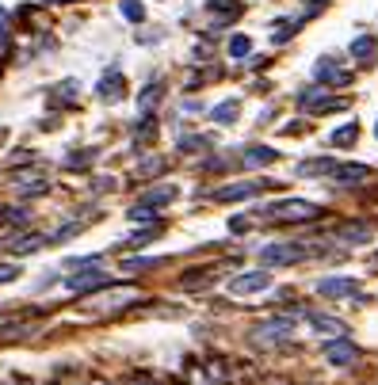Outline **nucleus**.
<instances>
[{"instance_id": "obj_24", "label": "nucleus", "mask_w": 378, "mask_h": 385, "mask_svg": "<svg viewBox=\"0 0 378 385\" xmlns=\"http://www.w3.org/2000/svg\"><path fill=\"white\" fill-rule=\"evenodd\" d=\"M248 46H252V43H248L245 35H237V38L229 43V54H233V57H245V54H248Z\"/></svg>"}, {"instance_id": "obj_20", "label": "nucleus", "mask_w": 378, "mask_h": 385, "mask_svg": "<svg viewBox=\"0 0 378 385\" xmlns=\"http://www.w3.org/2000/svg\"><path fill=\"white\" fill-rule=\"evenodd\" d=\"M356 137H359V126L351 122V126H340V130L333 134V145H351Z\"/></svg>"}, {"instance_id": "obj_17", "label": "nucleus", "mask_w": 378, "mask_h": 385, "mask_svg": "<svg viewBox=\"0 0 378 385\" xmlns=\"http://www.w3.org/2000/svg\"><path fill=\"white\" fill-rule=\"evenodd\" d=\"M375 35H359L356 43H351V57H359V61H363V57H371L375 54Z\"/></svg>"}, {"instance_id": "obj_3", "label": "nucleus", "mask_w": 378, "mask_h": 385, "mask_svg": "<svg viewBox=\"0 0 378 385\" xmlns=\"http://www.w3.org/2000/svg\"><path fill=\"white\" fill-rule=\"evenodd\" d=\"M268 179H252V183H233V187H222L218 191V202H237V199H252V195L268 191Z\"/></svg>"}, {"instance_id": "obj_18", "label": "nucleus", "mask_w": 378, "mask_h": 385, "mask_svg": "<svg viewBox=\"0 0 378 385\" xmlns=\"http://www.w3.org/2000/svg\"><path fill=\"white\" fill-rule=\"evenodd\" d=\"M333 168H336L333 160H302L298 165L302 176H325V172H333Z\"/></svg>"}, {"instance_id": "obj_27", "label": "nucleus", "mask_w": 378, "mask_h": 385, "mask_svg": "<svg viewBox=\"0 0 378 385\" xmlns=\"http://www.w3.org/2000/svg\"><path fill=\"white\" fill-rule=\"evenodd\" d=\"M8 38V20H4V12H0V43Z\"/></svg>"}, {"instance_id": "obj_14", "label": "nucleus", "mask_w": 378, "mask_h": 385, "mask_svg": "<svg viewBox=\"0 0 378 385\" xmlns=\"http://www.w3.org/2000/svg\"><path fill=\"white\" fill-rule=\"evenodd\" d=\"M172 199H176L172 187H157V191L142 195V210H157V206H165V202H172Z\"/></svg>"}, {"instance_id": "obj_8", "label": "nucleus", "mask_w": 378, "mask_h": 385, "mask_svg": "<svg viewBox=\"0 0 378 385\" xmlns=\"http://www.w3.org/2000/svg\"><path fill=\"white\" fill-rule=\"evenodd\" d=\"M313 77H317V80H325V84H348V80H351V73H348V69H340V65H333L328 57H321V61L313 65Z\"/></svg>"}, {"instance_id": "obj_29", "label": "nucleus", "mask_w": 378, "mask_h": 385, "mask_svg": "<svg viewBox=\"0 0 378 385\" xmlns=\"http://www.w3.org/2000/svg\"><path fill=\"white\" fill-rule=\"evenodd\" d=\"M375 134H378V126H375Z\"/></svg>"}, {"instance_id": "obj_22", "label": "nucleus", "mask_w": 378, "mask_h": 385, "mask_svg": "<svg viewBox=\"0 0 378 385\" xmlns=\"http://www.w3.org/2000/svg\"><path fill=\"white\" fill-rule=\"evenodd\" d=\"M157 100H160V84H149L146 92H142L138 107H142V111H149V107H157Z\"/></svg>"}, {"instance_id": "obj_25", "label": "nucleus", "mask_w": 378, "mask_h": 385, "mask_svg": "<svg viewBox=\"0 0 378 385\" xmlns=\"http://www.w3.org/2000/svg\"><path fill=\"white\" fill-rule=\"evenodd\" d=\"M15 248H20V252H35V248H43V236H23Z\"/></svg>"}, {"instance_id": "obj_1", "label": "nucleus", "mask_w": 378, "mask_h": 385, "mask_svg": "<svg viewBox=\"0 0 378 385\" xmlns=\"http://www.w3.org/2000/svg\"><path fill=\"white\" fill-rule=\"evenodd\" d=\"M264 214L275 218V221H313V218L321 214V206H313V202H305V199H287V202L268 206Z\"/></svg>"}, {"instance_id": "obj_6", "label": "nucleus", "mask_w": 378, "mask_h": 385, "mask_svg": "<svg viewBox=\"0 0 378 385\" xmlns=\"http://www.w3.org/2000/svg\"><path fill=\"white\" fill-rule=\"evenodd\" d=\"M206 12H211L214 27H226L229 20L241 15V0H206Z\"/></svg>"}, {"instance_id": "obj_5", "label": "nucleus", "mask_w": 378, "mask_h": 385, "mask_svg": "<svg viewBox=\"0 0 378 385\" xmlns=\"http://www.w3.org/2000/svg\"><path fill=\"white\" fill-rule=\"evenodd\" d=\"M375 236V229L367 225V221H344L340 229H336V241H344V244H367Z\"/></svg>"}, {"instance_id": "obj_16", "label": "nucleus", "mask_w": 378, "mask_h": 385, "mask_svg": "<svg viewBox=\"0 0 378 385\" xmlns=\"http://www.w3.org/2000/svg\"><path fill=\"white\" fill-rule=\"evenodd\" d=\"M351 290H356L351 278H325V282H321V294H325V298H340V294H351Z\"/></svg>"}, {"instance_id": "obj_4", "label": "nucleus", "mask_w": 378, "mask_h": 385, "mask_svg": "<svg viewBox=\"0 0 378 385\" xmlns=\"http://www.w3.org/2000/svg\"><path fill=\"white\" fill-rule=\"evenodd\" d=\"M325 358H328L333 366H351V363L359 358V351H356V343H351V340H333V343L325 347Z\"/></svg>"}, {"instance_id": "obj_10", "label": "nucleus", "mask_w": 378, "mask_h": 385, "mask_svg": "<svg viewBox=\"0 0 378 385\" xmlns=\"http://www.w3.org/2000/svg\"><path fill=\"white\" fill-rule=\"evenodd\" d=\"M123 88H126V80H123V73L119 69H111L107 77L100 80V88H96V92H100V100H107V103H115L119 96H123Z\"/></svg>"}, {"instance_id": "obj_28", "label": "nucleus", "mask_w": 378, "mask_h": 385, "mask_svg": "<svg viewBox=\"0 0 378 385\" xmlns=\"http://www.w3.org/2000/svg\"><path fill=\"white\" fill-rule=\"evenodd\" d=\"M134 385H149V378H142V374H138V378H134Z\"/></svg>"}, {"instance_id": "obj_2", "label": "nucleus", "mask_w": 378, "mask_h": 385, "mask_svg": "<svg viewBox=\"0 0 378 385\" xmlns=\"http://www.w3.org/2000/svg\"><path fill=\"white\" fill-rule=\"evenodd\" d=\"M305 256H310V252H305L302 244H271V248L260 252L264 264H298Z\"/></svg>"}, {"instance_id": "obj_13", "label": "nucleus", "mask_w": 378, "mask_h": 385, "mask_svg": "<svg viewBox=\"0 0 378 385\" xmlns=\"http://www.w3.org/2000/svg\"><path fill=\"white\" fill-rule=\"evenodd\" d=\"M310 324H313L317 332H325V335H336V340H344V335H348L344 321H336V317H321V313H313V317H310Z\"/></svg>"}, {"instance_id": "obj_21", "label": "nucleus", "mask_w": 378, "mask_h": 385, "mask_svg": "<svg viewBox=\"0 0 378 385\" xmlns=\"http://www.w3.org/2000/svg\"><path fill=\"white\" fill-rule=\"evenodd\" d=\"M233 119H237V100L218 103V107H214V122H233Z\"/></svg>"}, {"instance_id": "obj_11", "label": "nucleus", "mask_w": 378, "mask_h": 385, "mask_svg": "<svg viewBox=\"0 0 378 385\" xmlns=\"http://www.w3.org/2000/svg\"><path fill=\"white\" fill-rule=\"evenodd\" d=\"M111 278L103 271H84V275H73L69 278V290H100V286H107Z\"/></svg>"}, {"instance_id": "obj_15", "label": "nucleus", "mask_w": 378, "mask_h": 385, "mask_svg": "<svg viewBox=\"0 0 378 385\" xmlns=\"http://www.w3.org/2000/svg\"><path fill=\"white\" fill-rule=\"evenodd\" d=\"M241 160H245L248 168H264V165H271V160H275V149H268V145H256V149H248Z\"/></svg>"}, {"instance_id": "obj_12", "label": "nucleus", "mask_w": 378, "mask_h": 385, "mask_svg": "<svg viewBox=\"0 0 378 385\" xmlns=\"http://www.w3.org/2000/svg\"><path fill=\"white\" fill-rule=\"evenodd\" d=\"M367 176H371V168H367V165H336L333 168L336 183H359V179H367Z\"/></svg>"}, {"instance_id": "obj_23", "label": "nucleus", "mask_w": 378, "mask_h": 385, "mask_svg": "<svg viewBox=\"0 0 378 385\" xmlns=\"http://www.w3.org/2000/svg\"><path fill=\"white\" fill-rule=\"evenodd\" d=\"M123 15H126V20H134V23H138L142 15H146V8H142L138 0H123Z\"/></svg>"}, {"instance_id": "obj_19", "label": "nucleus", "mask_w": 378, "mask_h": 385, "mask_svg": "<svg viewBox=\"0 0 378 385\" xmlns=\"http://www.w3.org/2000/svg\"><path fill=\"white\" fill-rule=\"evenodd\" d=\"M291 332V321H268L256 329V335H264V340H271V335H287Z\"/></svg>"}, {"instance_id": "obj_26", "label": "nucleus", "mask_w": 378, "mask_h": 385, "mask_svg": "<svg viewBox=\"0 0 378 385\" xmlns=\"http://www.w3.org/2000/svg\"><path fill=\"white\" fill-rule=\"evenodd\" d=\"M15 275H20V267H15V264H0V282H12Z\"/></svg>"}, {"instance_id": "obj_9", "label": "nucleus", "mask_w": 378, "mask_h": 385, "mask_svg": "<svg viewBox=\"0 0 378 385\" xmlns=\"http://www.w3.org/2000/svg\"><path fill=\"white\" fill-rule=\"evenodd\" d=\"M268 286H271L268 271H248V275L233 278V294H256V290H268Z\"/></svg>"}, {"instance_id": "obj_7", "label": "nucleus", "mask_w": 378, "mask_h": 385, "mask_svg": "<svg viewBox=\"0 0 378 385\" xmlns=\"http://www.w3.org/2000/svg\"><path fill=\"white\" fill-rule=\"evenodd\" d=\"M302 107L313 111V114H321V111H340L344 100H333V96H325V92H317V88H310V92H302Z\"/></svg>"}]
</instances>
